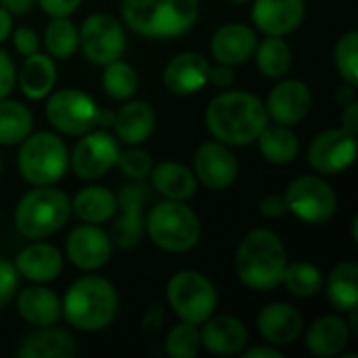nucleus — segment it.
Returning <instances> with one entry per match:
<instances>
[{
	"mask_svg": "<svg viewBox=\"0 0 358 358\" xmlns=\"http://www.w3.org/2000/svg\"><path fill=\"white\" fill-rule=\"evenodd\" d=\"M268 124L264 103L243 90L216 94L206 109V126L210 134L229 147H248Z\"/></svg>",
	"mask_w": 358,
	"mask_h": 358,
	"instance_id": "nucleus-1",
	"label": "nucleus"
},
{
	"mask_svg": "<svg viewBox=\"0 0 358 358\" xmlns=\"http://www.w3.org/2000/svg\"><path fill=\"white\" fill-rule=\"evenodd\" d=\"M287 264V252L281 237L268 229L250 231L235 254V273L239 281L256 292H271L281 285Z\"/></svg>",
	"mask_w": 358,
	"mask_h": 358,
	"instance_id": "nucleus-2",
	"label": "nucleus"
},
{
	"mask_svg": "<svg viewBox=\"0 0 358 358\" xmlns=\"http://www.w3.org/2000/svg\"><path fill=\"white\" fill-rule=\"evenodd\" d=\"M126 25L145 36L170 40L185 36L199 17V0H122Z\"/></svg>",
	"mask_w": 358,
	"mask_h": 358,
	"instance_id": "nucleus-3",
	"label": "nucleus"
},
{
	"mask_svg": "<svg viewBox=\"0 0 358 358\" xmlns=\"http://www.w3.org/2000/svg\"><path fill=\"white\" fill-rule=\"evenodd\" d=\"M117 306L115 287L99 275H86L69 285L61 302V315L80 331H101L113 323Z\"/></svg>",
	"mask_w": 358,
	"mask_h": 358,
	"instance_id": "nucleus-4",
	"label": "nucleus"
},
{
	"mask_svg": "<svg viewBox=\"0 0 358 358\" xmlns=\"http://www.w3.org/2000/svg\"><path fill=\"white\" fill-rule=\"evenodd\" d=\"M71 216L69 197L48 187H36L27 191L15 208V227L27 239H44L61 231Z\"/></svg>",
	"mask_w": 358,
	"mask_h": 358,
	"instance_id": "nucleus-5",
	"label": "nucleus"
},
{
	"mask_svg": "<svg viewBox=\"0 0 358 358\" xmlns=\"http://www.w3.org/2000/svg\"><path fill=\"white\" fill-rule=\"evenodd\" d=\"M145 231L159 250L185 254L197 245L201 237V222L185 201L166 199L149 210Z\"/></svg>",
	"mask_w": 358,
	"mask_h": 358,
	"instance_id": "nucleus-6",
	"label": "nucleus"
},
{
	"mask_svg": "<svg viewBox=\"0 0 358 358\" xmlns=\"http://www.w3.org/2000/svg\"><path fill=\"white\" fill-rule=\"evenodd\" d=\"M17 168L25 182L48 187L61 180L69 168V151L55 132H29L19 147Z\"/></svg>",
	"mask_w": 358,
	"mask_h": 358,
	"instance_id": "nucleus-7",
	"label": "nucleus"
},
{
	"mask_svg": "<svg viewBox=\"0 0 358 358\" xmlns=\"http://www.w3.org/2000/svg\"><path fill=\"white\" fill-rule=\"evenodd\" d=\"M166 298L172 313L180 321L193 325H201L218 306L214 283L197 271H180L172 275L166 285Z\"/></svg>",
	"mask_w": 358,
	"mask_h": 358,
	"instance_id": "nucleus-8",
	"label": "nucleus"
},
{
	"mask_svg": "<svg viewBox=\"0 0 358 358\" xmlns=\"http://www.w3.org/2000/svg\"><path fill=\"white\" fill-rule=\"evenodd\" d=\"M287 212L308 224H325L338 210V195L334 187L319 174H304L294 178L285 193Z\"/></svg>",
	"mask_w": 358,
	"mask_h": 358,
	"instance_id": "nucleus-9",
	"label": "nucleus"
},
{
	"mask_svg": "<svg viewBox=\"0 0 358 358\" xmlns=\"http://www.w3.org/2000/svg\"><path fill=\"white\" fill-rule=\"evenodd\" d=\"M99 107L94 99L76 88H63L48 96L46 120L52 128L69 136H82L96 126Z\"/></svg>",
	"mask_w": 358,
	"mask_h": 358,
	"instance_id": "nucleus-10",
	"label": "nucleus"
},
{
	"mask_svg": "<svg viewBox=\"0 0 358 358\" xmlns=\"http://www.w3.org/2000/svg\"><path fill=\"white\" fill-rule=\"evenodd\" d=\"M82 52L96 65H107L124 55L126 34L122 23L109 13H94L86 17L78 29Z\"/></svg>",
	"mask_w": 358,
	"mask_h": 358,
	"instance_id": "nucleus-11",
	"label": "nucleus"
},
{
	"mask_svg": "<svg viewBox=\"0 0 358 358\" xmlns=\"http://www.w3.org/2000/svg\"><path fill=\"white\" fill-rule=\"evenodd\" d=\"M120 153V141L105 130H90L82 134L73 153L69 155V166L84 180L103 178L111 168H115Z\"/></svg>",
	"mask_w": 358,
	"mask_h": 358,
	"instance_id": "nucleus-12",
	"label": "nucleus"
},
{
	"mask_svg": "<svg viewBox=\"0 0 358 358\" xmlns=\"http://www.w3.org/2000/svg\"><path fill=\"white\" fill-rule=\"evenodd\" d=\"M357 157V134L344 128H331L317 134L308 147L306 159L319 174H340Z\"/></svg>",
	"mask_w": 358,
	"mask_h": 358,
	"instance_id": "nucleus-13",
	"label": "nucleus"
},
{
	"mask_svg": "<svg viewBox=\"0 0 358 358\" xmlns=\"http://www.w3.org/2000/svg\"><path fill=\"white\" fill-rule=\"evenodd\" d=\"M195 178L212 191L229 189L239 174V162L229 145L220 141H208L199 145L193 157Z\"/></svg>",
	"mask_w": 358,
	"mask_h": 358,
	"instance_id": "nucleus-14",
	"label": "nucleus"
},
{
	"mask_svg": "<svg viewBox=\"0 0 358 358\" xmlns=\"http://www.w3.org/2000/svg\"><path fill=\"white\" fill-rule=\"evenodd\" d=\"M120 214L111 227V243L120 250H134L145 233V220H143V206H145V193L138 185L130 182L120 189L115 195Z\"/></svg>",
	"mask_w": 358,
	"mask_h": 358,
	"instance_id": "nucleus-15",
	"label": "nucleus"
},
{
	"mask_svg": "<svg viewBox=\"0 0 358 358\" xmlns=\"http://www.w3.org/2000/svg\"><path fill=\"white\" fill-rule=\"evenodd\" d=\"M113 252L111 237L99 227V224H80L76 227L67 241H65V254L73 266L80 271H99L103 268Z\"/></svg>",
	"mask_w": 358,
	"mask_h": 358,
	"instance_id": "nucleus-16",
	"label": "nucleus"
},
{
	"mask_svg": "<svg viewBox=\"0 0 358 358\" xmlns=\"http://www.w3.org/2000/svg\"><path fill=\"white\" fill-rule=\"evenodd\" d=\"M264 107L268 120L292 128L308 117L313 107V94L302 80H281L268 92Z\"/></svg>",
	"mask_w": 358,
	"mask_h": 358,
	"instance_id": "nucleus-17",
	"label": "nucleus"
},
{
	"mask_svg": "<svg viewBox=\"0 0 358 358\" xmlns=\"http://www.w3.org/2000/svg\"><path fill=\"white\" fill-rule=\"evenodd\" d=\"M252 23L266 36H287L296 31L306 15L304 0H254Z\"/></svg>",
	"mask_w": 358,
	"mask_h": 358,
	"instance_id": "nucleus-18",
	"label": "nucleus"
},
{
	"mask_svg": "<svg viewBox=\"0 0 358 358\" xmlns=\"http://www.w3.org/2000/svg\"><path fill=\"white\" fill-rule=\"evenodd\" d=\"M256 323L266 344L277 346V348L294 344L304 329V319L300 310L285 302H275V304L264 306Z\"/></svg>",
	"mask_w": 358,
	"mask_h": 358,
	"instance_id": "nucleus-19",
	"label": "nucleus"
},
{
	"mask_svg": "<svg viewBox=\"0 0 358 358\" xmlns=\"http://www.w3.org/2000/svg\"><path fill=\"white\" fill-rule=\"evenodd\" d=\"M201 348L218 357H233L243 350L248 344V327L243 321L231 315L210 317L201 323L199 329Z\"/></svg>",
	"mask_w": 358,
	"mask_h": 358,
	"instance_id": "nucleus-20",
	"label": "nucleus"
},
{
	"mask_svg": "<svg viewBox=\"0 0 358 358\" xmlns=\"http://www.w3.org/2000/svg\"><path fill=\"white\" fill-rule=\"evenodd\" d=\"M210 63L203 55L195 50H187L168 61L164 69V84L172 94L189 96L199 92L208 84Z\"/></svg>",
	"mask_w": 358,
	"mask_h": 358,
	"instance_id": "nucleus-21",
	"label": "nucleus"
},
{
	"mask_svg": "<svg viewBox=\"0 0 358 358\" xmlns=\"http://www.w3.org/2000/svg\"><path fill=\"white\" fill-rule=\"evenodd\" d=\"M258 46L256 29L245 23H227L218 27L212 36V55L218 63L224 65H241L254 57Z\"/></svg>",
	"mask_w": 358,
	"mask_h": 358,
	"instance_id": "nucleus-22",
	"label": "nucleus"
},
{
	"mask_svg": "<svg viewBox=\"0 0 358 358\" xmlns=\"http://www.w3.org/2000/svg\"><path fill=\"white\" fill-rule=\"evenodd\" d=\"M15 268L19 277H25L27 281L48 283L57 279L59 273L63 271V256L55 245L38 241V243L23 248L17 254Z\"/></svg>",
	"mask_w": 358,
	"mask_h": 358,
	"instance_id": "nucleus-23",
	"label": "nucleus"
},
{
	"mask_svg": "<svg viewBox=\"0 0 358 358\" xmlns=\"http://www.w3.org/2000/svg\"><path fill=\"white\" fill-rule=\"evenodd\" d=\"M350 327L344 317L327 315L317 319L306 331V350L319 358L338 357L350 340Z\"/></svg>",
	"mask_w": 358,
	"mask_h": 358,
	"instance_id": "nucleus-24",
	"label": "nucleus"
},
{
	"mask_svg": "<svg viewBox=\"0 0 358 358\" xmlns=\"http://www.w3.org/2000/svg\"><path fill=\"white\" fill-rule=\"evenodd\" d=\"M115 138L124 145H143L155 130V111L147 101L126 103L113 117Z\"/></svg>",
	"mask_w": 358,
	"mask_h": 358,
	"instance_id": "nucleus-25",
	"label": "nucleus"
},
{
	"mask_svg": "<svg viewBox=\"0 0 358 358\" xmlns=\"http://www.w3.org/2000/svg\"><path fill=\"white\" fill-rule=\"evenodd\" d=\"M78 352V344L65 329L52 325L38 327V331L25 336L19 344L17 355L21 358H69Z\"/></svg>",
	"mask_w": 358,
	"mask_h": 358,
	"instance_id": "nucleus-26",
	"label": "nucleus"
},
{
	"mask_svg": "<svg viewBox=\"0 0 358 358\" xmlns=\"http://www.w3.org/2000/svg\"><path fill=\"white\" fill-rule=\"evenodd\" d=\"M17 313L29 325H36V327L55 325L61 319V300L52 289L42 287L38 283L19 292Z\"/></svg>",
	"mask_w": 358,
	"mask_h": 358,
	"instance_id": "nucleus-27",
	"label": "nucleus"
},
{
	"mask_svg": "<svg viewBox=\"0 0 358 358\" xmlns=\"http://www.w3.org/2000/svg\"><path fill=\"white\" fill-rule=\"evenodd\" d=\"M17 82H19L21 92L31 101H40V99L48 96L57 82L55 59L50 55H42V52H34V55L25 57V61L17 73Z\"/></svg>",
	"mask_w": 358,
	"mask_h": 358,
	"instance_id": "nucleus-28",
	"label": "nucleus"
},
{
	"mask_svg": "<svg viewBox=\"0 0 358 358\" xmlns=\"http://www.w3.org/2000/svg\"><path fill=\"white\" fill-rule=\"evenodd\" d=\"M153 187L166 199L187 201L197 193V178L191 168L178 162H159L149 172Z\"/></svg>",
	"mask_w": 358,
	"mask_h": 358,
	"instance_id": "nucleus-29",
	"label": "nucleus"
},
{
	"mask_svg": "<svg viewBox=\"0 0 358 358\" xmlns=\"http://www.w3.org/2000/svg\"><path fill=\"white\" fill-rule=\"evenodd\" d=\"M256 141H258V149L262 157L275 166H287L300 153V141L289 126L266 124Z\"/></svg>",
	"mask_w": 358,
	"mask_h": 358,
	"instance_id": "nucleus-30",
	"label": "nucleus"
},
{
	"mask_svg": "<svg viewBox=\"0 0 358 358\" xmlns=\"http://www.w3.org/2000/svg\"><path fill=\"white\" fill-rule=\"evenodd\" d=\"M115 210L117 199L105 187H86L73 197L71 203V212H76V216L88 224H103L111 220L115 216Z\"/></svg>",
	"mask_w": 358,
	"mask_h": 358,
	"instance_id": "nucleus-31",
	"label": "nucleus"
},
{
	"mask_svg": "<svg viewBox=\"0 0 358 358\" xmlns=\"http://www.w3.org/2000/svg\"><path fill=\"white\" fill-rule=\"evenodd\" d=\"M327 298L340 313L358 306V264L340 262L327 277Z\"/></svg>",
	"mask_w": 358,
	"mask_h": 358,
	"instance_id": "nucleus-32",
	"label": "nucleus"
},
{
	"mask_svg": "<svg viewBox=\"0 0 358 358\" xmlns=\"http://www.w3.org/2000/svg\"><path fill=\"white\" fill-rule=\"evenodd\" d=\"M256 65L266 78H283L292 67V46L283 36H266L254 50Z\"/></svg>",
	"mask_w": 358,
	"mask_h": 358,
	"instance_id": "nucleus-33",
	"label": "nucleus"
},
{
	"mask_svg": "<svg viewBox=\"0 0 358 358\" xmlns=\"http://www.w3.org/2000/svg\"><path fill=\"white\" fill-rule=\"evenodd\" d=\"M34 128L31 111L8 99H0V145H19Z\"/></svg>",
	"mask_w": 358,
	"mask_h": 358,
	"instance_id": "nucleus-34",
	"label": "nucleus"
},
{
	"mask_svg": "<svg viewBox=\"0 0 358 358\" xmlns=\"http://www.w3.org/2000/svg\"><path fill=\"white\" fill-rule=\"evenodd\" d=\"M44 46L52 59H69L80 46L78 27L67 17H52V21L44 29Z\"/></svg>",
	"mask_w": 358,
	"mask_h": 358,
	"instance_id": "nucleus-35",
	"label": "nucleus"
},
{
	"mask_svg": "<svg viewBox=\"0 0 358 358\" xmlns=\"http://www.w3.org/2000/svg\"><path fill=\"white\" fill-rule=\"evenodd\" d=\"M281 283L296 298H315L323 292L325 279H323V273L315 264L294 262V264H287Z\"/></svg>",
	"mask_w": 358,
	"mask_h": 358,
	"instance_id": "nucleus-36",
	"label": "nucleus"
},
{
	"mask_svg": "<svg viewBox=\"0 0 358 358\" xmlns=\"http://www.w3.org/2000/svg\"><path fill=\"white\" fill-rule=\"evenodd\" d=\"M103 88H105V92L111 99L128 101L138 90V73H136V69L130 63H126L122 59H115V61L105 65Z\"/></svg>",
	"mask_w": 358,
	"mask_h": 358,
	"instance_id": "nucleus-37",
	"label": "nucleus"
},
{
	"mask_svg": "<svg viewBox=\"0 0 358 358\" xmlns=\"http://www.w3.org/2000/svg\"><path fill=\"white\" fill-rule=\"evenodd\" d=\"M201 352L199 325L180 321L168 331L166 355L170 358H195Z\"/></svg>",
	"mask_w": 358,
	"mask_h": 358,
	"instance_id": "nucleus-38",
	"label": "nucleus"
},
{
	"mask_svg": "<svg viewBox=\"0 0 358 358\" xmlns=\"http://www.w3.org/2000/svg\"><path fill=\"white\" fill-rule=\"evenodd\" d=\"M334 63L340 73V78L346 84H358V31L350 29L344 36H340L336 50H334Z\"/></svg>",
	"mask_w": 358,
	"mask_h": 358,
	"instance_id": "nucleus-39",
	"label": "nucleus"
},
{
	"mask_svg": "<svg viewBox=\"0 0 358 358\" xmlns=\"http://www.w3.org/2000/svg\"><path fill=\"white\" fill-rule=\"evenodd\" d=\"M115 166L130 180H143L149 176L153 159L145 149H141V145H126V149H120Z\"/></svg>",
	"mask_w": 358,
	"mask_h": 358,
	"instance_id": "nucleus-40",
	"label": "nucleus"
},
{
	"mask_svg": "<svg viewBox=\"0 0 358 358\" xmlns=\"http://www.w3.org/2000/svg\"><path fill=\"white\" fill-rule=\"evenodd\" d=\"M19 287V273L13 262L0 258V310L15 298Z\"/></svg>",
	"mask_w": 358,
	"mask_h": 358,
	"instance_id": "nucleus-41",
	"label": "nucleus"
},
{
	"mask_svg": "<svg viewBox=\"0 0 358 358\" xmlns=\"http://www.w3.org/2000/svg\"><path fill=\"white\" fill-rule=\"evenodd\" d=\"M13 44H15V48H17L19 55L29 57V55L38 52V48H40V38H38V34H36L31 27L21 25V27H17V29L13 31Z\"/></svg>",
	"mask_w": 358,
	"mask_h": 358,
	"instance_id": "nucleus-42",
	"label": "nucleus"
},
{
	"mask_svg": "<svg viewBox=\"0 0 358 358\" xmlns=\"http://www.w3.org/2000/svg\"><path fill=\"white\" fill-rule=\"evenodd\" d=\"M17 82V69L13 59L0 48V99H6Z\"/></svg>",
	"mask_w": 358,
	"mask_h": 358,
	"instance_id": "nucleus-43",
	"label": "nucleus"
},
{
	"mask_svg": "<svg viewBox=\"0 0 358 358\" xmlns=\"http://www.w3.org/2000/svg\"><path fill=\"white\" fill-rule=\"evenodd\" d=\"M42 10L50 17H69L78 10L82 0H38Z\"/></svg>",
	"mask_w": 358,
	"mask_h": 358,
	"instance_id": "nucleus-44",
	"label": "nucleus"
},
{
	"mask_svg": "<svg viewBox=\"0 0 358 358\" xmlns=\"http://www.w3.org/2000/svg\"><path fill=\"white\" fill-rule=\"evenodd\" d=\"M260 212H262V216H266V218H281V216L287 212L285 197H283V195H277V193L266 195V197L260 201Z\"/></svg>",
	"mask_w": 358,
	"mask_h": 358,
	"instance_id": "nucleus-45",
	"label": "nucleus"
},
{
	"mask_svg": "<svg viewBox=\"0 0 358 358\" xmlns=\"http://www.w3.org/2000/svg\"><path fill=\"white\" fill-rule=\"evenodd\" d=\"M208 82L216 84V86H231L235 82V71L231 65H224V63H218V65H210L208 69Z\"/></svg>",
	"mask_w": 358,
	"mask_h": 358,
	"instance_id": "nucleus-46",
	"label": "nucleus"
},
{
	"mask_svg": "<svg viewBox=\"0 0 358 358\" xmlns=\"http://www.w3.org/2000/svg\"><path fill=\"white\" fill-rule=\"evenodd\" d=\"M164 321H166V310H164V306H162V304H153V306H149V308L145 310V315H143V327H145V329H149V331H157V329H162Z\"/></svg>",
	"mask_w": 358,
	"mask_h": 358,
	"instance_id": "nucleus-47",
	"label": "nucleus"
},
{
	"mask_svg": "<svg viewBox=\"0 0 358 358\" xmlns=\"http://www.w3.org/2000/svg\"><path fill=\"white\" fill-rule=\"evenodd\" d=\"M241 355L243 358H285V355L277 348V346H271V344H266V346H254V348H250V350H241Z\"/></svg>",
	"mask_w": 358,
	"mask_h": 358,
	"instance_id": "nucleus-48",
	"label": "nucleus"
},
{
	"mask_svg": "<svg viewBox=\"0 0 358 358\" xmlns=\"http://www.w3.org/2000/svg\"><path fill=\"white\" fill-rule=\"evenodd\" d=\"M342 128H344V130H348V132H352V134H357V130H358L357 101H352V103H348V105H346V109H344V113H342Z\"/></svg>",
	"mask_w": 358,
	"mask_h": 358,
	"instance_id": "nucleus-49",
	"label": "nucleus"
},
{
	"mask_svg": "<svg viewBox=\"0 0 358 358\" xmlns=\"http://www.w3.org/2000/svg\"><path fill=\"white\" fill-rule=\"evenodd\" d=\"M36 0H0V6L6 8L10 15H25L31 10Z\"/></svg>",
	"mask_w": 358,
	"mask_h": 358,
	"instance_id": "nucleus-50",
	"label": "nucleus"
},
{
	"mask_svg": "<svg viewBox=\"0 0 358 358\" xmlns=\"http://www.w3.org/2000/svg\"><path fill=\"white\" fill-rule=\"evenodd\" d=\"M10 29H13V15L0 6V44L8 38Z\"/></svg>",
	"mask_w": 358,
	"mask_h": 358,
	"instance_id": "nucleus-51",
	"label": "nucleus"
},
{
	"mask_svg": "<svg viewBox=\"0 0 358 358\" xmlns=\"http://www.w3.org/2000/svg\"><path fill=\"white\" fill-rule=\"evenodd\" d=\"M338 101H340L342 105H348V103L357 101V86L344 82V86L338 88Z\"/></svg>",
	"mask_w": 358,
	"mask_h": 358,
	"instance_id": "nucleus-52",
	"label": "nucleus"
},
{
	"mask_svg": "<svg viewBox=\"0 0 358 358\" xmlns=\"http://www.w3.org/2000/svg\"><path fill=\"white\" fill-rule=\"evenodd\" d=\"M231 2H237V4H245V2H250V0H231Z\"/></svg>",
	"mask_w": 358,
	"mask_h": 358,
	"instance_id": "nucleus-53",
	"label": "nucleus"
},
{
	"mask_svg": "<svg viewBox=\"0 0 358 358\" xmlns=\"http://www.w3.org/2000/svg\"><path fill=\"white\" fill-rule=\"evenodd\" d=\"M0 170H2V157H0Z\"/></svg>",
	"mask_w": 358,
	"mask_h": 358,
	"instance_id": "nucleus-54",
	"label": "nucleus"
}]
</instances>
